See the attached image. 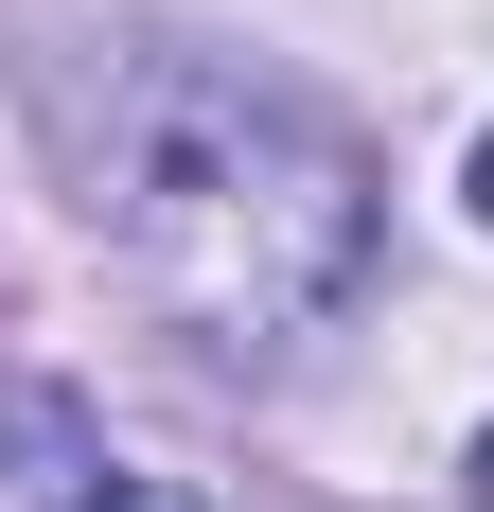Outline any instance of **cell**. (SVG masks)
<instances>
[{
  "label": "cell",
  "instance_id": "6da1fadb",
  "mask_svg": "<svg viewBox=\"0 0 494 512\" xmlns=\"http://www.w3.org/2000/svg\"><path fill=\"white\" fill-rule=\"evenodd\" d=\"M53 159L89 195L106 265L142 283L177 336L212 354H283L371 283V159L353 124L283 89V71H230V53H106V71H53Z\"/></svg>",
  "mask_w": 494,
  "mask_h": 512
},
{
  "label": "cell",
  "instance_id": "7a4b0ae2",
  "mask_svg": "<svg viewBox=\"0 0 494 512\" xmlns=\"http://www.w3.org/2000/svg\"><path fill=\"white\" fill-rule=\"evenodd\" d=\"M71 512H195V495H177V477H89Z\"/></svg>",
  "mask_w": 494,
  "mask_h": 512
},
{
  "label": "cell",
  "instance_id": "3957f363",
  "mask_svg": "<svg viewBox=\"0 0 494 512\" xmlns=\"http://www.w3.org/2000/svg\"><path fill=\"white\" fill-rule=\"evenodd\" d=\"M477 512H494V424H477Z\"/></svg>",
  "mask_w": 494,
  "mask_h": 512
},
{
  "label": "cell",
  "instance_id": "277c9868",
  "mask_svg": "<svg viewBox=\"0 0 494 512\" xmlns=\"http://www.w3.org/2000/svg\"><path fill=\"white\" fill-rule=\"evenodd\" d=\"M477 212H494V142H477Z\"/></svg>",
  "mask_w": 494,
  "mask_h": 512
}]
</instances>
